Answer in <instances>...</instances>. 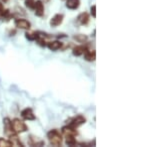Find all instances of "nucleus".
<instances>
[{
	"label": "nucleus",
	"mask_w": 150,
	"mask_h": 147,
	"mask_svg": "<svg viewBox=\"0 0 150 147\" xmlns=\"http://www.w3.org/2000/svg\"><path fill=\"white\" fill-rule=\"evenodd\" d=\"M47 138L52 146H61L62 142H63L62 134L57 129H51L50 131H48Z\"/></svg>",
	"instance_id": "1"
},
{
	"label": "nucleus",
	"mask_w": 150,
	"mask_h": 147,
	"mask_svg": "<svg viewBox=\"0 0 150 147\" xmlns=\"http://www.w3.org/2000/svg\"><path fill=\"white\" fill-rule=\"evenodd\" d=\"M11 125H12V129L15 133H23L26 132L28 130V126L26 125L25 122H23L22 120H20L19 118H13L11 120Z\"/></svg>",
	"instance_id": "2"
},
{
	"label": "nucleus",
	"mask_w": 150,
	"mask_h": 147,
	"mask_svg": "<svg viewBox=\"0 0 150 147\" xmlns=\"http://www.w3.org/2000/svg\"><path fill=\"white\" fill-rule=\"evenodd\" d=\"M86 122V118L83 116L82 114H78L76 116L69 118V120L67 121V125L72 128H78L79 126H81L82 124H84Z\"/></svg>",
	"instance_id": "3"
},
{
	"label": "nucleus",
	"mask_w": 150,
	"mask_h": 147,
	"mask_svg": "<svg viewBox=\"0 0 150 147\" xmlns=\"http://www.w3.org/2000/svg\"><path fill=\"white\" fill-rule=\"evenodd\" d=\"M63 19H64V15L61 13H57L55 14L53 17L50 19V26L51 27H58L59 25H61L62 22H63Z\"/></svg>",
	"instance_id": "4"
},
{
	"label": "nucleus",
	"mask_w": 150,
	"mask_h": 147,
	"mask_svg": "<svg viewBox=\"0 0 150 147\" xmlns=\"http://www.w3.org/2000/svg\"><path fill=\"white\" fill-rule=\"evenodd\" d=\"M21 116H22L23 119L25 120H35L36 116L33 112V109L30 107H26L21 111Z\"/></svg>",
	"instance_id": "5"
},
{
	"label": "nucleus",
	"mask_w": 150,
	"mask_h": 147,
	"mask_svg": "<svg viewBox=\"0 0 150 147\" xmlns=\"http://www.w3.org/2000/svg\"><path fill=\"white\" fill-rule=\"evenodd\" d=\"M33 10L35 12V15L38 16V17H42L44 15V4L41 0H37L35 1V5H34V8Z\"/></svg>",
	"instance_id": "6"
},
{
	"label": "nucleus",
	"mask_w": 150,
	"mask_h": 147,
	"mask_svg": "<svg viewBox=\"0 0 150 147\" xmlns=\"http://www.w3.org/2000/svg\"><path fill=\"white\" fill-rule=\"evenodd\" d=\"M15 26L19 29H23V30H29L31 28V23L26 19L19 18L15 20Z\"/></svg>",
	"instance_id": "7"
},
{
	"label": "nucleus",
	"mask_w": 150,
	"mask_h": 147,
	"mask_svg": "<svg viewBox=\"0 0 150 147\" xmlns=\"http://www.w3.org/2000/svg\"><path fill=\"white\" fill-rule=\"evenodd\" d=\"M89 20H90V17H89V14L87 12H82L76 18V22L82 26L87 25L89 23Z\"/></svg>",
	"instance_id": "8"
},
{
	"label": "nucleus",
	"mask_w": 150,
	"mask_h": 147,
	"mask_svg": "<svg viewBox=\"0 0 150 147\" xmlns=\"http://www.w3.org/2000/svg\"><path fill=\"white\" fill-rule=\"evenodd\" d=\"M46 46L50 51L55 52V51H58L59 49H61L62 46H63V43L59 40H54V41H50V42H48L46 44Z\"/></svg>",
	"instance_id": "9"
},
{
	"label": "nucleus",
	"mask_w": 150,
	"mask_h": 147,
	"mask_svg": "<svg viewBox=\"0 0 150 147\" xmlns=\"http://www.w3.org/2000/svg\"><path fill=\"white\" fill-rule=\"evenodd\" d=\"M3 126H4V132L7 136L11 135L12 133H14L13 129H12V125H11V120L9 117H5L3 119Z\"/></svg>",
	"instance_id": "10"
},
{
	"label": "nucleus",
	"mask_w": 150,
	"mask_h": 147,
	"mask_svg": "<svg viewBox=\"0 0 150 147\" xmlns=\"http://www.w3.org/2000/svg\"><path fill=\"white\" fill-rule=\"evenodd\" d=\"M86 50H88L86 45H79V46H75V47L72 49V54L75 57H79L82 56V55L85 53Z\"/></svg>",
	"instance_id": "11"
},
{
	"label": "nucleus",
	"mask_w": 150,
	"mask_h": 147,
	"mask_svg": "<svg viewBox=\"0 0 150 147\" xmlns=\"http://www.w3.org/2000/svg\"><path fill=\"white\" fill-rule=\"evenodd\" d=\"M61 131L64 135H74V136H77L78 135V132H77V129L76 128H72V127L68 126V125H65L61 128Z\"/></svg>",
	"instance_id": "12"
},
{
	"label": "nucleus",
	"mask_w": 150,
	"mask_h": 147,
	"mask_svg": "<svg viewBox=\"0 0 150 147\" xmlns=\"http://www.w3.org/2000/svg\"><path fill=\"white\" fill-rule=\"evenodd\" d=\"M84 59L87 62H94L96 59V52L95 50H86L84 53Z\"/></svg>",
	"instance_id": "13"
},
{
	"label": "nucleus",
	"mask_w": 150,
	"mask_h": 147,
	"mask_svg": "<svg viewBox=\"0 0 150 147\" xmlns=\"http://www.w3.org/2000/svg\"><path fill=\"white\" fill-rule=\"evenodd\" d=\"M9 141L11 142V144H12V146H23V144L21 143V141H20V138L18 137L17 135V133H12L11 135H9Z\"/></svg>",
	"instance_id": "14"
},
{
	"label": "nucleus",
	"mask_w": 150,
	"mask_h": 147,
	"mask_svg": "<svg viewBox=\"0 0 150 147\" xmlns=\"http://www.w3.org/2000/svg\"><path fill=\"white\" fill-rule=\"evenodd\" d=\"M80 0H66V7L70 10H76L80 6Z\"/></svg>",
	"instance_id": "15"
},
{
	"label": "nucleus",
	"mask_w": 150,
	"mask_h": 147,
	"mask_svg": "<svg viewBox=\"0 0 150 147\" xmlns=\"http://www.w3.org/2000/svg\"><path fill=\"white\" fill-rule=\"evenodd\" d=\"M29 144L31 146H43L44 145V141L41 140L38 137L30 135V137H29Z\"/></svg>",
	"instance_id": "16"
},
{
	"label": "nucleus",
	"mask_w": 150,
	"mask_h": 147,
	"mask_svg": "<svg viewBox=\"0 0 150 147\" xmlns=\"http://www.w3.org/2000/svg\"><path fill=\"white\" fill-rule=\"evenodd\" d=\"M76 136L74 135H65V143L68 146H75L77 144L76 141Z\"/></svg>",
	"instance_id": "17"
},
{
	"label": "nucleus",
	"mask_w": 150,
	"mask_h": 147,
	"mask_svg": "<svg viewBox=\"0 0 150 147\" xmlns=\"http://www.w3.org/2000/svg\"><path fill=\"white\" fill-rule=\"evenodd\" d=\"M73 39L78 43H85L86 41L88 40V37L83 34H76L73 36Z\"/></svg>",
	"instance_id": "18"
},
{
	"label": "nucleus",
	"mask_w": 150,
	"mask_h": 147,
	"mask_svg": "<svg viewBox=\"0 0 150 147\" xmlns=\"http://www.w3.org/2000/svg\"><path fill=\"white\" fill-rule=\"evenodd\" d=\"M39 36V33L38 32H26L25 33V37L26 39L29 41H35Z\"/></svg>",
	"instance_id": "19"
},
{
	"label": "nucleus",
	"mask_w": 150,
	"mask_h": 147,
	"mask_svg": "<svg viewBox=\"0 0 150 147\" xmlns=\"http://www.w3.org/2000/svg\"><path fill=\"white\" fill-rule=\"evenodd\" d=\"M36 41V43H37V45H39L40 47H42V48H45L46 47V41H45V39H44V37H41V36L39 35L38 36V38L37 39L35 40Z\"/></svg>",
	"instance_id": "20"
},
{
	"label": "nucleus",
	"mask_w": 150,
	"mask_h": 147,
	"mask_svg": "<svg viewBox=\"0 0 150 147\" xmlns=\"http://www.w3.org/2000/svg\"><path fill=\"white\" fill-rule=\"evenodd\" d=\"M12 146L11 142L4 138H0V147H10Z\"/></svg>",
	"instance_id": "21"
},
{
	"label": "nucleus",
	"mask_w": 150,
	"mask_h": 147,
	"mask_svg": "<svg viewBox=\"0 0 150 147\" xmlns=\"http://www.w3.org/2000/svg\"><path fill=\"white\" fill-rule=\"evenodd\" d=\"M25 6L27 7L28 9H32L34 8V5H35V0H25Z\"/></svg>",
	"instance_id": "22"
},
{
	"label": "nucleus",
	"mask_w": 150,
	"mask_h": 147,
	"mask_svg": "<svg viewBox=\"0 0 150 147\" xmlns=\"http://www.w3.org/2000/svg\"><path fill=\"white\" fill-rule=\"evenodd\" d=\"M90 13L93 18H96V5H92L90 7Z\"/></svg>",
	"instance_id": "23"
},
{
	"label": "nucleus",
	"mask_w": 150,
	"mask_h": 147,
	"mask_svg": "<svg viewBox=\"0 0 150 147\" xmlns=\"http://www.w3.org/2000/svg\"><path fill=\"white\" fill-rule=\"evenodd\" d=\"M2 9H3V4L0 2V10H2Z\"/></svg>",
	"instance_id": "24"
},
{
	"label": "nucleus",
	"mask_w": 150,
	"mask_h": 147,
	"mask_svg": "<svg viewBox=\"0 0 150 147\" xmlns=\"http://www.w3.org/2000/svg\"><path fill=\"white\" fill-rule=\"evenodd\" d=\"M1 1H2V2H7L8 0H1Z\"/></svg>",
	"instance_id": "25"
},
{
	"label": "nucleus",
	"mask_w": 150,
	"mask_h": 147,
	"mask_svg": "<svg viewBox=\"0 0 150 147\" xmlns=\"http://www.w3.org/2000/svg\"><path fill=\"white\" fill-rule=\"evenodd\" d=\"M46 1H49V0H46Z\"/></svg>",
	"instance_id": "26"
}]
</instances>
